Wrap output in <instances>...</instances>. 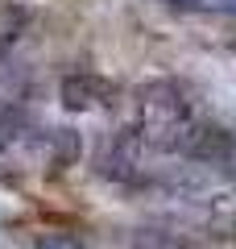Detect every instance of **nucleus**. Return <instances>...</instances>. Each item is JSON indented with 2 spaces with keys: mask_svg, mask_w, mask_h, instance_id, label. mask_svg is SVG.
Returning a JSON list of instances; mask_svg holds the SVG:
<instances>
[{
  "mask_svg": "<svg viewBox=\"0 0 236 249\" xmlns=\"http://www.w3.org/2000/svg\"><path fill=\"white\" fill-rule=\"evenodd\" d=\"M37 249H79V241L62 237V232H54V237H42L37 241Z\"/></svg>",
  "mask_w": 236,
  "mask_h": 249,
  "instance_id": "1",
  "label": "nucleus"
}]
</instances>
